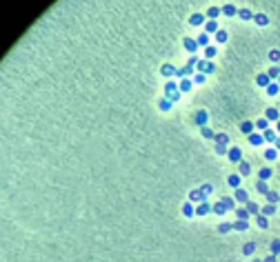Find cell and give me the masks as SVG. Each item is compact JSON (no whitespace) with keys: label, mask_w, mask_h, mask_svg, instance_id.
Returning <instances> with one entry per match:
<instances>
[{"label":"cell","mask_w":280,"mask_h":262,"mask_svg":"<svg viewBox=\"0 0 280 262\" xmlns=\"http://www.w3.org/2000/svg\"><path fill=\"white\" fill-rule=\"evenodd\" d=\"M249 142H251V145H262L265 138H262V136H258V133H251V136H249Z\"/></svg>","instance_id":"10"},{"label":"cell","mask_w":280,"mask_h":262,"mask_svg":"<svg viewBox=\"0 0 280 262\" xmlns=\"http://www.w3.org/2000/svg\"><path fill=\"white\" fill-rule=\"evenodd\" d=\"M202 136H205V138H211L214 133H211V129H207V127H202Z\"/></svg>","instance_id":"44"},{"label":"cell","mask_w":280,"mask_h":262,"mask_svg":"<svg viewBox=\"0 0 280 262\" xmlns=\"http://www.w3.org/2000/svg\"><path fill=\"white\" fill-rule=\"evenodd\" d=\"M267 125H269V122H267V118H260V120L256 122V127H258V129H267Z\"/></svg>","instance_id":"38"},{"label":"cell","mask_w":280,"mask_h":262,"mask_svg":"<svg viewBox=\"0 0 280 262\" xmlns=\"http://www.w3.org/2000/svg\"><path fill=\"white\" fill-rule=\"evenodd\" d=\"M214 211H216V213H225V211H227V207H225L222 202H218V204H214Z\"/></svg>","instance_id":"35"},{"label":"cell","mask_w":280,"mask_h":262,"mask_svg":"<svg viewBox=\"0 0 280 262\" xmlns=\"http://www.w3.org/2000/svg\"><path fill=\"white\" fill-rule=\"evenodd\" d=\"M271 253H280V238L271 240Z\"/></svg>","instance_id":"24"},{"label":"cell","mask_w":280,"mask_h":262,"mask_svg":"<svg viewBox=\"0 0 280 262\" xmlns=\"http://www.w3.org/2000/svg\"><path fill=\"white\" fill-rule=\"evenodd\" d=\"M265 262H276V255H273V253H271V255H269V258H265Z\"/></svg>","instance_id":"48"},{"label":"cell","mask_w":280,"mask_h":262,"mask_svg":"<svg viewBox=\"0 0 280 262\" xmlns=\"http://www.w3.org/2000/svg\"><path fill=\"white\" fill-rule=\"evenodd\" d=\"M189 22H191V25H202V22H205V16H202V13H193L191 18H189Z\"/></svg>","instance_id":"8"},{"label":"cell","mask_w":280,"mask_h":262,"mask_svg":"<svg viewBox=\"0 0 280 262\" xmlns=\"http://www.w3.org/2000/svg\"><path fill=\"white\" fill-rule=\"evenodd\" d=\"M258 176H260V180H265V182H267V180L271 178V169H269V167H262Z\"/></svg>","instance_id":"11"},{"label":"cell","mask_w":280,"mask_h":262,"mask_svg":"<svg viewBox=\"0 0 280 262\" xmlns=\"http://www.w3.org/2000/svg\"><path fill=\"white\" fill-rule=\"evenodd\" d=\"M216 153H220V156L227 153V147H225V145H218V147H216Z\"/></svg>","instance_id":"43"},{"label":"cell","mask_w":280,"mask_h":262,"mask_svg":"<svg viewBox=\"0 0 280 262\" xmlns=\"http://www.w3.org/2000/svg\"><path fill=\"white\" fill-rule=\"evenodd\" d=\"M242 251H245V253H247V255H251V253H253V251H256V242H247V244H245V247H242Z\"/></svg>","instance_id":"15"},{"label":"cell","mask_w":280,"mask_h":262,"mask_svg":"<svg viewBox=\"0 0 280 262\" xmlns=\"http://www.w3.org/2000/svg\"><path fill=\"white\" fill-rule=\"evenodd\" d=\"M198 67H200L202 71H214V67H211V64H207V62H200Z\"/></svg>","instance_id":"42"},{"label":"cell","mask_w":280,"mask_h":262,"mask_svg":"<svg viewBox=\"0 0 280 262\" xmlns=\"http://www.w3.org/2000/svg\"><path fill=\"white\" fill-rule=\"evenodd\" d=\"M256 82H258V85H260V87H265V89H267V87H269V85H271V78H269V76H267V74H260V76H258V78H256Z\"/></svg>","instance_id":"4"},{"label":"cell","mask_w":280,"mask_h":262,"mask_svg":"<svg viewBox=\"0 0 280 262\" xmlns=\"http://www.w3.org/2000/svg\"><path fill=\"white\" fill-rule=\"evenodd\" d=\"M227 156H229V160H231V162H240V160H242V153H240L238 147H231V149L227 151Z\"/></svg>","instance_id":"1"},{"label":"cell","mask_w":280,"mask_h":262,"mask_svg":"<svg viewBox=\"0 0 280 262\" xmlns=\"http://www.w3.org/2000/svg\"><path fill=\"white\" fill-rule=\"evenodd\" d=\"M222 204H225L227 209H231V207H234V200H231V198H222Z\"/></svg>","instance_id":"41"},{"label":"cell","mask_w":280,"mask_h":262,"mask_svg":"<svg viewBox=\"0 0 280 262\" xmlns=\"http://www.w3.org/2000/svg\"><path fill=\"white\" fill-rule=\"evenodd\" d=\"M265 198H267V202H269V204H273V202H278V200H280V196H278L276 191H267V193H265Z\"/></svg>","instance_id":"9"},{"label":"cell","mask_w":280,"mask_h":262,"mask_svg":"<svg viewBox=\"0 0 280 262\" xmlns=\"http://www.w3.org/2000/svg\"><path fill=\"white\" fill-rule=\"evenodd\" d=\"M253 262H260V260H253Z\"/></svg>","instance_id":"51"},{"label":"cell","mask_w":280,"mask_h":262,"mask_svg":"<svg viewBox=\"0 0 280 262\" xmlns=\"http://www.w3.org/2000/svg\"><path fill=\"white\" fill-rule=\"evenodd\" d=\"M276 156H278V149H267L265 151V158L267 160H276Z\"/></svg>","instance_id":"27"},{"label":"cell","mask_w":280,"mask_h":262,"mask_svg":"<svg viewBox=\"0 0 280 262\" xmlns=\"http://www.w3.org/2000/svg\"><path fill=\"white\" fill-rule=\"evenodd\" d=\"M278 131H280V120H278Z\"/></svg>","instance_id":"50"},{"label":"cell","mask_w":280,"mask_h":262,"mask_svg":"<svg viewBox=\"0 0 280 262\" xmlns=\"http://www.w3.org/2000/svg\"><path fill=\"white\" fill-rule=\"evenodd\" d=\"M267 76H269L271 80H273V78H278V76H280V67H271V69L267 71Z\"/></svg>","instance_id":"19"},{"label":"cell","mask_w":280,"mask_h":262,"mask_svg":"<svg viewBox=\"0 0 280 262\" xmlns=\"http://www.w3.org/2000/svg\"><path fill=\"white\" fill-rule=\"evenodd\" d=\"M253 22H256L258 27H265L267 22H269V18H267L265 13H256V16H253Z\"/></svg>","instance_id":"3"},{"label":"cell","mask_w":280,"mask_h":262,"mask_svg":"<svg viewBox=\"0 0 280 262\" xmlns=\"http://www.w3.org/2000/svg\"><path fill=\"white\" fill-rule=\"evenodd\" d=\"M196 42H198V44H202V47H207V44H209V36H207V33H200Z\"/></svg>","instance_id":"18"},{"label":"cell","mask_w":280,"mask_h":262,"mask_svg":"<svg viewBox=\"0 0 280 262\" xmlns=\"http://www.w3.org/2000/svg\"><path fill=\"white\" fill-rule=\"evenodd\" d=\"M278 85H280V80H278Z\"/></svg>","instance_id":"52"},{"label":"cell","mask_w":280,"mask_h":262,"mask_svg":"<svg viewBox=\"0 0 280 262\" xmlns=\"http://www.w3.org/2000/svg\"><path fill=\"white\" fill-rule=\"evenodd\" d=\"M227 182H229V187H234V189H238V187H240V176L231 173V176L227 178Z\"/></svg>","instance_id":"7"},{"label":"cell","mask_w":280,"mask_h":262,"mask_svg":"<svg viewBox=\"0 0 280 262\" xmlns=\"http://www.w3.org/2000/svg\"><path fill=\"white\" fill-rule=\"evenodd\" d=\"M278 89H280V85H278V82H271V85L267 87V93H269V96H276Z\"/></svg>","instance_id":"16"},{"label":"cell","mask_w":280,"mask_h":262,"mask_svg":"<svg viewBox=\"0 0 280 262\" xmlns=\"http://www.w3.org/2000/svg\"><path fill=\"white\" fill-rule=\"evenodd\" d=\"M273 211H276V207H273V204H267L260 213H262V216H273Z\"/></svg>","instance_id":"29"},{"label":"cell","mask_w":280,"mask_h":262,"mask_svg":"<svg viewBox=\"0 0 280 262\" xmlns=\"http://www.w3.org/2000/svg\"><path fill=\"white\" fill-rule=\"evenodd\" d=\"M236 200H240V202H249V200H247V191H242V189H236Z\"/></svg>","instance_id":"17"},{"label":"cell","mask_w":280,"mask_h":262,"mask_svg":"<svg viewBox=\"0 0 280 262\" xmlns=\"http://www.w3.org/2000/svg\"><path fill=\"white\" fill-rule=\"evenodd\" d=\"M256 189H258L260 193H267V191H269V187H267V182H265V180H260V182L256 184Z\"/></svg>","instance_id":"28"},{"label":"cell","mask_w":280,"mask_h":262,"mask_svg":"<svg viewBox=\"0 0 280 262\" xmlns=\"http://www.w3.org/2000/svg\"><path fill=\"white\" fill-rule=\"evenodd\" d=\"M180 89H182V91H189V89H191V82H189V80H182V82H180Z\"/></svg>","instance_id":"40"},{"label":"cell","mask_w":280,"mask_h":262,"mask_svg":"<svg viewBox=\"0 0 280 262\" xmlns=\"http://www.w3.org/2000/svg\"><path fill=\"white\" fill-rule=\"evenodd\" d=\"M205 29H207V33H211V31H218V22H216V20H209Z\"/></svg>","instance_id":"21"},{"label":"cell","mask_w":280,"mask_h":262,"mask_svg":"<svg viewBox=\"0 0 280 262\" xmlns=\"http://www.w3.org/2000/svg\"><path fill=\"white\" fill-rule=\"evenodd\" d=\"M262 138H265V140H269V142H276V140H278L273 129H265V136H262Z\"/></svg>","instance_id":"12"},{"label":"cell","mask_w":280,"mask_h":262,"mask_svg":"<svg viewBox=\"0 0 280 262\" xmlns=\"http://www.w3.org/2000/svg\"><path fill=\"white\" fill-rule=\"evenodd\" d=\"M207 56H209V58L216 56V47H207Z\"/></svg>","instance_id":"46"},{"label":"cell","mask_w":280,"mask_h":262,"mask_svg":"<svg viewBox=\"0 0 280 262\" xmlns=\"http://www.w3.org/2000/svg\"><path fill=\"white\" fill-rule=\"evenodd\" d=\"M240 131H242L245 136H251V133H253V122H249V120L242 122V125H240Z\"/></svg>","instance_id":"6"},{"label":"cell","mask_w":280,"mask_h":262,"mask_svg":"<svg viewBox=\"0 0 280 262\" xmlns=\"http://www.w3.org/2000/svg\"><path fill=\"white\" fill-rule=\"evenodd\" d=\"M276 149H280V138H278V140H276Z\"/></svg>","instance_id":"49"},{"label":"cell","mask_w":280,"mask_h":262,"mask_svg":"<svg viewBox=\"0 0 280 262\" xmlns=\"http://www.w3.org/2000/svg\"><path fill=\"white\" fill-rule=\"evenodd\" d=\"M269 60H271V62H278V60H280V51H278V49H271V51H269Z\"/></svg>","instance_id":"26"},{"label":"cell","mask_w":280,"mask_h":262,"mask_svg":"<svg viewBox=\"0 0 280 262\" xmlns=\"http://www.w3.org/2000/svg\"><path fill=\"white\" fill-rule=\"evenodd\" d=\"M162 74H173V67H169V64H165V67H162Z\"/></svg>","instance_id":"45"},{"label":"cell","mask_w":280,"mask_h":262,"mask_svg":"<svg viewBox=\"0 0 280 262\" xmlns=\"http://www.w3.org/2000/svg\"><path fill=\"white\" fill-rule=\"evenodd\" d=\"M222 13H227V16H234V13H236V7H234V5H227V7L222 9Z\"/></svg>","instance_id":"33"},{"label":"cell","mask_w":280,"mask_h":262,"mask_svg":"<svg viewBox=\"0 0 280 262\" xmlns=\"http://www.w3.org/2000/svg\"><path fill=\"white\" fill-rule=\"evenodd\" d=\"M238 164H240V173H242V176H247V173L251 171V167H249V162H247V160H240Z\"/></svg>","instance_id":"13"},{"label":"cell","mask_w":280,"mask_h":262,"mask_svg":"<svg viewBox=\"0 0 280 262\" xmlns=\"http://www.w3.org/2000/svg\"><path fill=\"white\" fill-rule=\"evenodd\" d=\"M236 216H238L240 220H245V222H247V218H249V211H247V209H236Z\"/></svg>","instance_id":"20"},{"label":"cell","mask_w":280,"mask_h":262,"mask_svg":"<svg viewBox=\"0 0 280 262\" xmlns=\"http://www.w3.org/2000/svg\"><path fill=\"white\" fill-rule=\"evenodd\" d=\"M189 198H191L193 202H202V200H205V193H202L200 189H193V191L189 193Z\"/></svg>","instance_id":"5"},{"label":"cell","mask_w":280,"mask_h":262,"mask_svg":"<svg viewBox=\"0 0 280 262\" xmlns=\"http://www.w3.org/2000/svg\"><path fill=\"white\" fill-rule=\"evenodd\" d=\"M193 80H196V82H200V85H202V82H205V76H202V74H198V76H196V78H193Z\"/></svg>","instance_id":"47"},{"label":"cell","mask_w":280,"mask_h":262,"mask_svg":"<svg viewBox=\"0 0 280 262\" xmlns=\"http://www.w3.org/2000/svg\"><path fill=\"white\" fill-rule=\"evenodd\" d=\"M196 120H198L200 125H205V122H207V113H205V111H198V116H196Z\"/></svg>","instance_id":"32"},{"label":"cell","mask_w":280,"mask_h":262,"mask_svg":"<svg viewBox=\"0 0 280 262\" xmlns=\"http://www.w3.org/2000/svg\"><path fill=\"white\" fill-rule=\"evenodd\" d=\"M185 47H187L189 51H196V47H198V42H196V40H191V38H187V40H185Z\"/></svg>","instance_id":"22"},{"label":"cell","mask_w":280,"mask_h":262,"mask_svg":"<svg viewBox=\"0 0 280 262\" xmlns=\"http://www.w3.org/2000/svg\"><path fill=\"white\" fill-rule=\"evenodd\" d=\"M182 211H185V216H193V207H191V204H185Z\"/></svg>","instance_id":"39"},{"label":"cell","mask_w":280,"mask_h":262,"mask_svg":"<svg viewBox=\"0 0 280 262\" xmlns=\"http://www.w3.org/2000/svg\"><path fill=\"white\" fill-rule=\"evenodd\" d=\"M218 13H220V9H218V7H209V11H207V16H209V18H216Z\"/></svg>","instance_id":"34"},{"label":"cell","mask_w":280,"mask_h":262,"mask_svg":"<svg viewBox=\"0 0 280 262\" xmlns=\"http://www.w3.org/2000/svg\"><path fill=\"white\" fill-rule=\"evenodd\" d=\"M216 40H218V42H225V40H227V31L218 29V31H216Z\"/></svg>","instance_id":"30"},{"label":"cell","mask_w":280,"mask_h":262,"mask_svg":"<svg viewBox=\"0 0 280 262\" xmlns=\"http://www.w3.org/2000/svg\"><path fill=\"white\" fill-rule=\"evenodd\" d=\"M234 229H238V231H245V229H247V222H245V220H238V222L234 224Z\"/></svg>","instance_id":"36"},{"label":"cell","mask_w":280,"mask_h":262,"mask_svg":"<svg viewBox=\"0 0 280 262\" xmlns=\"http://www.w3.org/2000/svg\"><path fill=\"white\" fill-rule=\"evenodd\" d=\"M238 13H240V18H245V20H253V13H251L249 9H240Z\"/></svg>","instance_id":"25"},{"label":"cell","mask_w":280,"mask_h":262,"mask_svg":"<svg viewBox=\"0 0 280 262\" xmlns=\"http://www.w3.org/2000/svg\"><path fill=\"white\" fill-rule=\"evenodd\" d=\"M227 140H229V138H227L225 133H220V136H216V142H218V145H227Z\"/></svg>","instance_id":"37"},{"label":"cell","mask_w":280,"mask_h":262,"mask_svg":"<svg viewBox=\"0 0 280 262\" xmlns=\"http://www.w3.org/2000/svg\"><path fill=\"white\" fill-rule=\"evenodd\" d=\"M247 211H249V213H258L260 209H258V204H256V202H247Z\"/></svg>","instance_id":"31"},{"label":"cell","mask_w":280,"mask_h":262,"mask_svg":"<svg viewBox=\"0 0 280 262\" xmlns=\"http://www.w3.org/2000/svg\"><path fill=\"white\" fill-rule=\"evenodd\" d=\"M209 209H211V207H209L207 202H202V204L196 209V213H198V216H205V213H209Z\"/></svg>","instance_id":"14"},{"label":"cell","mask_w":280,"mask_h":262,"mask_svg":"<svg viewBox=\"0 0 280 262\" xmlns=\"http://www.w3.org/2000/svg\"><path fill=\"white\" fill-rule=\"evenodd\" d=\"M265 118H267V120H276V122H278V120H280V113H278V109H271V107H269V109L265 111Z\"/></svg>","instance_id":"2"},{"label":"cell","mask_w":280,"mask_h":262,"mask_svg":"<svg viewBox=\"0 0 280 262\" xmlns=\"http://www.w3.org/2000/svg\"><path fill=\"white\" fill-rule=\"evenodd\" d=\"M267 224H269V220H267V216H262V213H258V227H262V229H267Z\"/></svg>","instance_id":"23"}]
</instances>
